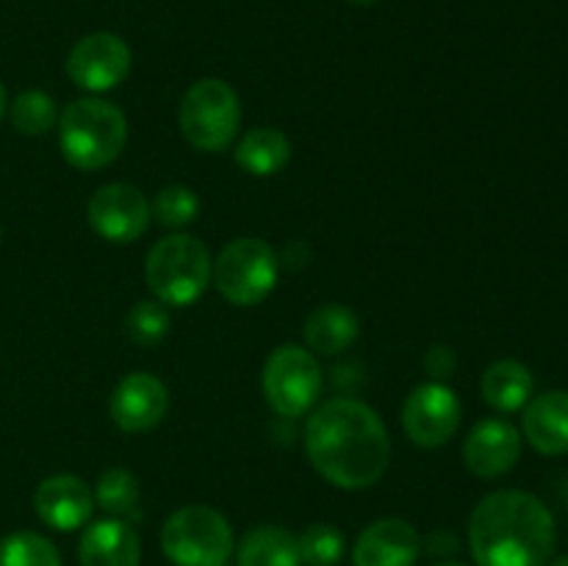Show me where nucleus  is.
I'll return each instance as SVG.
<instances>
[{
  "instance_id": "1",
  "label": "nucleus",
  "mask_w": 568,
  "mask_h": 566,
  "mask_svg": "<svg viewBox=\"0 0 568 566\" xmlns=\"http://www.w3.org/2000/svg\"><path fill=\"white\" fill-rule=\"evenodd\" d=\"M305 453L327 483L361 492L386 475L392 438L372 405L355 397H333L305 422Z\"/></svg>"
},
{
  "instance_id": "2",
  "label": "nucleus",
  "mask_w": 568,
  "mask_h": 566,
  "mask_svg": "<svg viewBox=\"0 0 568 566\" xmlns=\"http://www.w3.org/2000/svg\"><path fill=\"white\" fill-rule=\"evenodd\" d=\"M555 542L552 511L521 488L488 494L471 511L469 549L477 566H547Z\"/></svg>"
},
{
  "instance_id": "3",
  "label": "nucleus",
  "mask_w": 568,
  "mask_h": 566,
  "mask_svg": "<svg viewBox=\"0 0 568 566\" xmlns=\"http://www.w3.org/2000/svg\"><path fill=\"white\" fill-rule=\"evenodd\" d=\"M59 148L75 170H103L128 144V120L114 103L78 98L59 117Z\"/></svg>"
},
{
  "instance_id": "4",
  "label": "nucleus",
  "mask_w": 568,
  "mask_h": 566,
  "mask_svg": "<svg viewBox=\"0 0 568 566\" xmlns=\"http://www.w3.org/2000/svg\"><path fill=\"white\" fill-rule=\"evenodd\" d=\"M211 275H214L211 250L189 233L159 239L144 261V281L153 297L175 309L197 303L211 286Z\"/></svg>"
},
{
  "instance_id": "5",
  "label": "nucleus",
  "mask_w": 568,
  "mask_h": 566,
  "mask_svg": "<svg viewBox=\"0 0 568 566\" xmlns=\"http://www.w3.org/2000/svg\"><path fill=\"white\" fill-rule=\"evenodd\" d=\"M181 133L194 150L220 153L231 148L242 125V100L222 78H203L192 83L178 111Z\"/></svg>"
},
{
  "instance_id": "6",
  "label": "nucleus",
  "mask_w": 568,
  "mask_h": 566,
  "mask_svg": "<svg viewBox=\"0 0 568 566\" xmlns=\"http://www.w3.org/2000/svg\"><path fill=\"white\" fill-rule=\"evenodd\" d=\"M233 544L231 522L211 505H183L161 527V549L175 566H225Z\"/></svg>"
},
{
  "instance_id": "7",
  "label": "nucleus",
  "mask_w": 568,
  "mask_h": 566,
  "mask_svg": "<svg viewBox=\"0 0 568 566\" xmlns=\"http://www.w3.org/2000/svg\"><path fill=\"white\" fill-rule=\"evenodd\" d=\"M277 275H281V259L266 244L264 239L242 236L233 239L214 261V275L211 283H216L222 297L239 309L264 303L275 289Z\"/></svg>"
},
{
  "instance_id": "8",
  "label": "nucleus",
  "mask_w": 568,
  "mask_h": 566,
  "mask_svg": "<svg viewBox=\"0 0 568 566\" xmlns=\"http://www.w3.org/2000/svg\"><path fill=\"white\" fill-rule=\"evenodd\" d=\"M325 375L311 350L303 344H281L266 358L261 372V388L277 416L297 420L308 414L322 397Z\"/></svg>"
},
{
  "instance_id": "9",
  "label": "nucleus",
  "mask_w": 568,
  "mask_h": 566,
  "mask_svg": "<svg viewBox=\"0 0 568 566\" xmlns=\"http://www.w3.org/2000/svg\"><path fill=\"white\" fill-rule=\"evenodd\" d=\"M133 64L128 42L116 33L98 31L78 39L67 55V75L78 89L87 92H109L120 87Z\"/></svg>"
},
{
  "instance_id": "10",
  "label": "nucleus",
  "mask_w": 568,
  "mask_h": 566,
  "mask_svg": "<svg viewBox=\"0 0 568 566\" xmlns=\"http://www.w3.org/2000/svg\"><path fill=\"white\" fill-rule=\"evenodd\" d=\"M460 416H464V408H460L458 394L438 381L410 388L403 405L405 433L410 442L427 449L444 447L458 433Z\"/></svg>"
},
{
  "instance_id": "11",
  "label": "nucleus",
  "mask_w": 568,
  "mask_h": 566,
  "mask_svg": "<svg viewBox=\"0 0 568 566\" xmlns=\"http://www.w3.org/2000/svg\"><path fill=\"white\" fill-rule=\"evenodd\" d=\"M87 216L94 233L103 236L105 242L128 244L136 242L148 231L153 209H150V200L144 198L142 189L116 181L105 183L89 198Z\"/></svg>"
},
{
  "instance_id": "12",
  "label": "nucleus",
  "mask_w": 568,
  "mask_h": 566,
  "mask_svg": "<svg viewBox=\"0 0 568 566\" xmlns=\"http://www.w3.org/2000/svg\"><path fill=\"white\" fill-rule=\"evenodd\" d=\"M170 411V388L150 372H131L114 386L109 400V414L114 425L125 433H144L161 425Z\"/></svg>"
},
{
  "instance_id": "13",
  "label": "nucleus",
  "mask_w": 568,
  "mask_h": 566,
  "mask_svg": "<svg viewBox=\"0 0 568 566\" xmlns=\"http://www.w3.org/2000/svg\"><path fill=\"white\" fill-rule=\"evenodd\" d=\"M521 455V433L508 420H480L464 444V461L471 475L477 477H503L516 466Z\"/></svg>"
},
{
  "instance_id": "14",
  "label": "nucleus",
  "mask_w": 568,
  "mask_h": 566,
  "mask_svg": "<svg viewBox=\"0 0 568 566\" xmlns=\"http://www.w3.org/2000/svg\"><path fill=\"white\" fill-rule=\"evenodd\" d=\"M422 553V538L410 522L386 516L366 527L353 547L355 566H414Z\"/></svg>"
},
{
  "instance_id": "15",
  "label": "nucleus",
  "mask_w": 568,
  "mask_h": 566,
  "mask_svg": "<svg viewBox=\"0 0 568 566\" xmlns=\"http://www.w3.org/2000/svg\"><path fill=\"white\" fill-rule=\"evenodd\" d=\"M39 519L53 530H78L92 519L94 494L78 475H50L33 492Z\"/></svg>"
},
{
  "instance_id": "16",
  "label": "nucleus",
  "mask_w": 568,
  "mask_h": 566,
  "mask_svg": "<svg viewBox=\"0 0 568 566\" xmlns=\"http://www.w3.org/2000/svg\"><path fill=\"white\" fill-rule=\"evenodd\" d=\"M81 566H139L142 564V542L131 522L109 519L92 522L78 544Z\"/></svg>"
},
{
  "instance_id": "17",
  "label": "nucleus",
  "mask_w": 568,
  "mask_h": 566,
  "mask_svg": "<svg viewBox=\"0 0 568 566\" xmlns=\"http://www.w3.org/2000/svg\"><path fill=\"white\" fill-rule=\"evenodd\" d=\"M521 431L541 455L568 453V392H544L525 405Z\"/></svg>"
},
{
  "instance_id": "18",
  "label": "nucleus",
  "mask_w": 568,
  "mask_h": 566,
  "mask_svg": "<svg viewBox=\"0 0 568 566\" xmlns=\"http://www.w3.org/2000/svg\"><path fill=\"white\" fill-rule=\"evenodd\" d=\"M361 333L358 314L349 305L325 303L314 309L305 320L303 336L311 353L320 355H342L355 344Z\"/></svg>"
},
{
  "instance_id": "19",
  "label": "nucleus",
  "mask_w": 568,
  "mask_h": 566,
  "mask_svg": "<svg viewBox=\"0 0 568 566\" xmlns=\"http://www.w3.org/2000/svg\"><path fill=\"white\" fill-rule=\"evenodd\" d=\"M532 386H536L532 372L516 358L494 361L480 377L483 400L494 411H503V414H514V411L525 408L532 400Z\"/></svg>"
},
{
  "instance_id": "20",
  "label": "nucleus",
  "mask_w": 568,
  "mask_h": 566,
  "mask_svg": "<svg viewBox=\"0 0 568 566\" xmlns=\"http://www.w3.org/2000/svg\"><path fill=\"white\" fill-rule=\"evenodd\" d=\"M288 159H292V142L277 128H253L236 144V164L250 175H277Z\"/></svg>"
},
{
  "instance_id": "21",
  "label": "nucleus",
  "mask_w": 568,
  "mask_h": 566,
  "mask_svg": "<svg viewBox=\"0 0 568 566\" xmlns=\"http://www.w3.org/2000/svg\"><path fill=\"white\" fill-rule=\"evenodd\" d=\"M239 566H303L297 536L283 527H253L239 544Z\"/></svg>"
},
{
  "instance_id": "22",
  "label": "nucleus",
  "mask_w": 568,
  "mask_h": 566,
  "mask_svg": "<svg viewBox=\"0 0 568 566\" xmlns=\"http://www.w3.org/2000/svg\"><path fill=\"white\" fill-rule=\"evenodd\" d=\"M94 505L105 511L109 516L122 522L139 519V503H142V488L133 472L122 466H111L94 483Z\"/></svg>"
},
{
  "instance_id": "23",
  "label": "nucleus",
  "mask_w": 568,
  "mask_h": 566,
  "mask_svg": "<svg viewBox=\"0 0 568 566\" xmlns=\"http://www.w3.org/2000/svg\"><path fill=\"white\" fill-rule=\"evenodd\" d=\"M0 566H61V553L50 538L17 530L0 542Z\"/></svg>"
},
{
  "instance_id": "24",
  "label": "nucleus",
  "mask_w": 568,
  "mask_h": 566,
  "mask_svg": "<svg viewBox=\"0 0 568 566\" xmlns=\"http://www.w3.org/2000/svg\"><path fill=\"white\" fill-rule=\"evenodd\" d=\"M59 122L55 100L42 89H26L11 103V125L26 137H42Z\"/></svg>"
},
{
  "instance_id": "25",
  "label": "nucleus",
  "mask_w": 568,
  "mask_h": 566,
  "mask_svg": "<svg viewBox=\"0 0 568 566\" xmlns=\"http://www.w3.org/2000/svg\"><path fill=\"white\" fill-rule=\"evenodd\" d=\"M297 544L305 566H336L344 558V533L336 525H308L303 536H297Z\"/></svg>"
},
{
  "instance_id": "26",
  "label": "nucleus",
  "mask_w": 568,
  "mask_h": 566,
  "mask_svg": "<svg viewBox=\"0 0 568 566\" xmlns=\"http://www.w3.org/2000/svg\"><path fill=\"white\" fill-rule=\"evenodd\" d=\"M170 309L159 300H142L125 316V333L139 347H153L170 333Z\"/></svg>"
},
{
  "instance_id": "27",
  "label": "nucleus",
  "mask_w": 568,
  "mask_h": 566,
  "mask_svg": "<svg viewBox=\"0 0 568 566\" xmlns=\"http://www.w3.org/2000/svg\"><path fill=\"white\" fill-rule=\"evenodd\" d=\"M153 216L164 228H186L197 220L200 214V198L194 189L183 186V183H172V186H164L153 200Z\"/></svg>"
},
{
  "instance_id": "28",
  "label": "nucleus",
  "mask_w": 568,
  "mask_h": 566,
  "mask_svg": "<svg viewBox=\"0 0 568 566\" xmlns=\"http://www.w3.org/2000/svg\"><path fill=\"white\" fill-rule=\"evenodd\" d=\"M425 370L433 381L442 383L444 377L453 375L455 370V353L449 347H430L425 355Z\"/></svg>"
},
{
  "instance_id": "29",
  "label": "nucleus",
  "mask_w": 568,
  "mask_h": 566,
  "mask_svg": "<svg viewBox=\"0 0 568 566\" xmlns=\"http://www.w3.org/2000/svg\"><path fill=\"white\" fill-rule=\"evenodd\" d=\"M6 109H9V98H6V87L0 83V120H3Z\"/></svg>"
},
{
  "instance_id": "30",
  "label": "nucleus",
  "mask_w": 568,
  "mask_h": 566,
  "mask_svg": "<svg viewBox=\"0 0 568 566\" xmlns=\"http://www.w3.org/2000/svg\"><path fill=\"white\" fill-rule=\"evenodd\" d=\"M547 566H568V555H560V558H555L552 564H547Z\"/></svg>"
},
{
  "instance_id": "31",
  "label": "nucleus",
  "mask_w": 568,
  "mask_h": 566,
  "mask_svg": "<svg viewBox=\"0 0 568 566\" xmlns=\"http://www.w3.org/2000/svg\"><path fill=\"white\" fill-rule=\"evenodd\" d=\"M349 3H353V6H372V3H377V0H349Z\"/></svg>"
},
{
  "instance_id": "32",
  "label": "nucleus",
  "mask_w": 568,
  "mask_h": 566,
  "mask_svg": "<svg viewBox=\"0 0 568 566\" xmlns=\"http://www.w3.org/2000/svg\"><path fill=\"white\" fill-rule=\"evenodd\" d=\"M436 566H466V564H436Z\"/></svg>"
}]
</instances>
